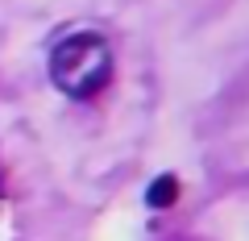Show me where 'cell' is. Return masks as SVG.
I'll use <instances>...</instances> for the list:
<instances>
[{"instance_id": "6da1fadb", "label": "cell", "mask_w": 249, "mask_h": 241, "mask_svg": "<svg viewBox=\"0 0 249 241\" xmlns=\"http://www.w3.org/2000/svg\"><path fill=\"white\" fill-rule=\"evenodd\" d=\"M50 79L71 100H91L112 79V50L100 34H71L50 54Z\"/></svg>"}, {"instance_id": "7a4b0ae2", "label": "cell", "mask_w": 249, "mask_h": 241, "mask_svg": "<svg viewBox=\"0 0 249 241\" xmlns=\"http://www.w3.org/2000/svg\"><path fill=\"white\" fill-rule=\"evenodd\" d=\"M175 200H178V179H175V175L154 179L150 191H145V204H150V208H170Z\"/></svg>"}, {"instance_id": "3957f363", "label": "cell", "mask_w": 249, "mask_h": 241, "mask_svg": "<svg viewBox=\"0 0 249 241\" xmlns=\"http://www.w3.org/2000/svg\"><path fill=\"white\" fill-rule=\"evenodd\" d=\"M0 191H4V179H0Z\"/></svg>"}]
</instances>
